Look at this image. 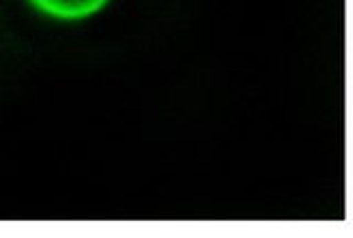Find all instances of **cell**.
<instances>
[{
  "mask_svg": "<svg viewBox=\"0 0 353 238\" xmlns=\"http://www.w3.org/2000/svg\"><path fill=\"white\" fill-rule=\"evenodd\" d=\"M38 12L60 18V20H80L99 12L108 0H29Z\"/></svg>",
  "mask_w": 353,
  "mask_h": 238,
  "instance_id": "cell-1",
  "label": "cell"
}]
</instances>
